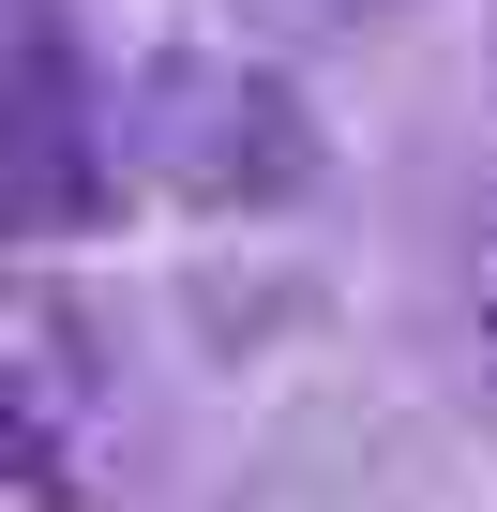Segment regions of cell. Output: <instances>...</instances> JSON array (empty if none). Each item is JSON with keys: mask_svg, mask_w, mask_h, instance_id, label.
Masks as SVG:
<instances>
[{"mask_svg": "<svg viewBox=\"0 0 497 512\" xmlns=\"http://www.w3.org/2000/svg\"><path fill=\"white\" fill-rule=\"evenodd\" d=\"M332 136H317V91L287 61H241V46H151L121 91H106V211L151 196V211H287L317 196Z\"/></svg>", "mask_w": 497, "mask_h": 512, "instance_id": "6da1fadb", "label": "cell"}, {"mask_svg": "<svg viewBox=\"0 0 497 512\" xmlns=\"http://www.w3.org/2000/svg\"><path fill=\"white\" fill-rule=\"evenodd\" d=\"M121 452V362L91 302L46 272H0V512H91Z\"/></svg>", "mask_w": 497, "mask_h": 512, "instance_id": "7a4b0ae2", "label": "cell"}, {"mask_svg": "<svg viewBox=\"0 0 497 512\" xmlns=\"http://www.w3.org/2000/svg\"><path fill=\"white\" fill-rule=\"evenodd\" d=\"M106 226V91L76 61V0H0V256Z\"/></svg>", "mask_w": 497, "mask_h": 512, "instance_id": "3957f363", "label": "cell"}]
</instances>
